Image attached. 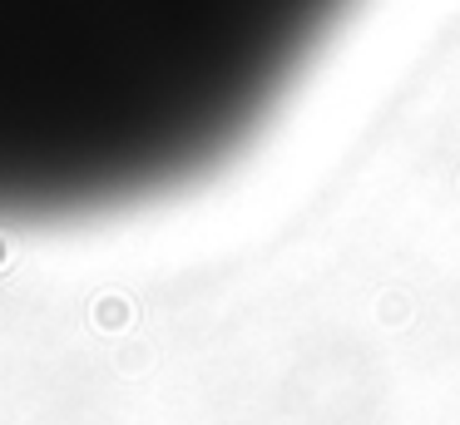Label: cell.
I'll return each instance as SVG.
<instances>
[]
</instances>
